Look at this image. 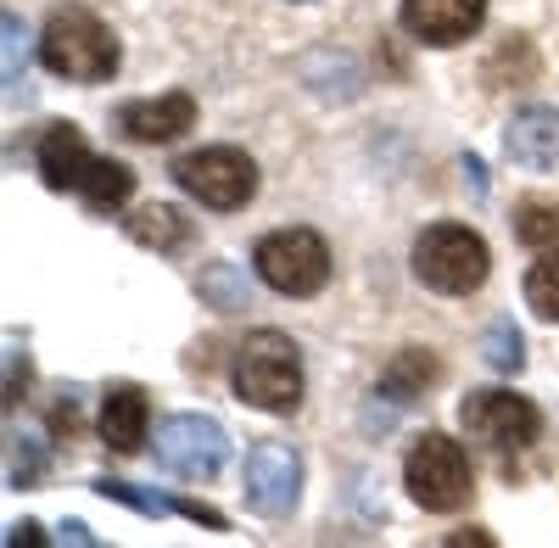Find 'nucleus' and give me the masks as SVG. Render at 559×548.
I'll use <instances>...</instances> for the list:
<instances>
[{
	"label": "nucleus",
	"mask_w": 559,
	"mask_h": 548,
	"mask_svg": "<svg viewBox=\"0 0 559 548\" xmlns=\"http://www.w3.org/2000/svg\"><path fill=\"white\" fill-rule=\"evenodd\" d=\"M297 7H308V0H297Z\"/></svg>",
	"instance_id": "obj_29"
},
{
	"label": "nucleus",
	"mask_w": 559,
	"mask_h": 548,
	"mask_svg": "<svg viewBox=\"0 0 559 548\" xmlns=\"http://www.w3.org/2000/svg\"><path fill=\"white\" fill-rule=\"evenodd\" d=\"M39 62H45V73H57L68 84H107L118 73L123 51H118L112 28L96 12L57 7L39 28Z\"/></svg>",
	"instance_id": "obj_1"
},
{
	"label": "nucleus",
	"mask_w": 559,
	"mask_h": 548,
	"mask_svg": "<svg viewBox=\"0 0 559 548\" xmlns=\"http://www.w3.org/2000/svg\"><path fill=\"white\" fill-rule=\"evenodd\" d=\"M236 381L241 403L263 408V415H297L302 408V353L292 336L280 331H252L241 347H236Z\"/></svg>",
	"instance_id": "obj_2"
},
{
	"label": "nucleus",
	"mask_w": 559,
	"mask_h": 548,
	"mask_svg": "<svg viewBox=\"0 0 559 548\" xmlns=\"http://www.w3.org/2000/svg\"><path fill=\"white\" fill-rule=\"evenodd\" d=\"M146 426H152L146 392H140L134 381L107 386V397H102V442L129 460V453H140V442H146Z\"/></svg>",
	"instance_id": "obj_14"
},
{
	"label": "nucleus",
	"mask_w": 559,
	"mask_h": 548,
	"mask_svg": "<svg viewBox=\"0 0 559 548\" xmlns=\"http://www.w3.org/2000/svg\"><path fill=\"white\" fill-rule=\"evenodd\" d=\"M34 163H39V179L51 191H73L79 196V186H84L90 163H96V152L84 146V134L73 123H51V129L39 134V146H34Z\"/></svg>",
	"instance_id": "obj_13"
},
{
	"label": "nucleus",
	"mask_w": 559,
	"mask_h": 548,
	"mask_svg": "<svg viewBox=\"0 0 559 548\" xmlns=\"http://www.w3.org/2000/svg\"><path fill=\"white\" fill-rule=\"evenodd\" d=\"M62 537H68V543H96V537H90V526H84V521H68V526H62Z\"/></svg>",
	"instance_id": "obj_28"
},
{
	"label": "nucleus",
	"mask_w": 559,
	"mask_h": 548,
	"mask_svg": "<svg viewBox=\"0 0 559 548\" xmlns=\"http://www.w3.org/2000/svg\"><path fill=\"white\" fill-rule=\"evenodd\" d=\"M241 498L263 521H286L302 504V453L292 442H252L241 465Z\"/></svg>",
	"instance_id": "obj_8"
},
{
	"label": "nucleus",
	"mask_w": 559,
	"mask_h": 548,
	"mask_svg": "<svg viewBox=\"0 0 559 548\" xmlns=\"http://www.w3.org/2000/svg\"><path fill=\"white\" fill-rule=\"evenodd\" d=\"M134 196V168L118 163V157H96L84 174V186H79V202L84 207H96V213H112Z\"/></svg>",
	"instance_id": "obj_17"
},
{
	"label": "nucleus",
	"mask_w": 559,
	"mask_h": 548,
	"mask_svg": "<svg viewBox=\"0 0 559 548\" xmlns=\"http://www.w3.org/2000/svg\"><path fill=\"white\" fill-rule=\"evenodd\" d=\"M403 487L419 510L431 515H453L471 504L476 492V476H471V460H464V448L448 437V431H426L414 437L408 460H403Z\"/></svg>",
	"instance_id": "obj_4"
},
{
	"label": "nucleus",
	"mask_w": 559,
	"mask_h": 548,
	"mask_svg": "<svg viewBox=\"0 0 559 548\" xmlns=\"http://www.w3.org/2000/svg\"><path fill=\"white\" fill-rule=\"evenodd\" d=\"M45 476V442L39 437H12L7 448V481L12 487H34Z\"/></svg>",
	"instance_id": "obj_23"
},
{
	"label": "nucleus",
	"mask_w": 559,
	"mask_h": 548,
	"mask_svg": "<svg viewBox=\"0 0 559 548\" xmlns=\"http://www.w3.org/2000/svg\"><path fill=\"white\" fill-rule=\"evenodd\" d=\"M174 186L213 207V213H236L258 196V163L241 152V146H202V152H185L174 168Z\"/></svg>",
	"instance_id": "obj_5"
},
{
	"label": "nucleus",
	"mask_w": 559,
	"mask_h": 548,
	"mask_svg": "<svg viewBox=\"0 0 559 548\" xmlns=\"http://www.w3.org/2000/svg\"><path fill=\"white\" fill-rule=\"evenodd\" d=\"M73 426H79V403L68 397V403H57V408H51V431H73Z\"/></svg>",
	"instance_id": "obj_26"
},
{
	"label": "nucleus",
	"mask_w": 559,
	"mask_h": 548,
	"mask_svg": "<svg viewBox=\"0 0 559 548\" xmlns=\"http://www.w3.org/2000/svg\"><path fill=\"white\" fill-rule=\"evenodd\" d=\"M107 504H129V510H140V515H179V504L174 498H163V492H140L134 481H118V476H102V481H90Z\"/></svg>",
	"instance_id": "obj_22"
},
{
	"label": "nucleus",
	"mask_w": 559,
	"mask_h": 548,
	"mask_svg": "<svg viewBox=\"0 0 559 548\" xmlns=\"http://www.w3.org/2000/svg\"><path fill=\"white\" fill-rule=\"evenodd\" d=\"M123 230H129L134 247H146V252H185V247L197 241V224L185 218L179 207H168V202L140 207L134 218H123Z\"/></svg>",
	"instance_id": "obj_15"
},
{
	"label": "nucleus",
	"mask_w": 559,
	"mask_h": 548,
	"mask_svg": "<svg viewBox=\"0 0 559 548\" xmlns=\"http://www.w3.org/2000/svg\"><path fill=\"white\" fill-rule=\"evenodd\" d=\"M459 426L471 442H481L487 453H526L537 437H543V415L537 403L521 397V392H503V386H487V392H471L459 403Z\"/></svg>",
	"instance_id": "obj_7"
},
{
	"label": "nucleus",
	"mask_w": 559,
	"mask_h": 548,
	"mask_svg": "<svg viewBox=\"0 0 559 548\" xmlns=\"http://www.w3.org/2000/svg\"><path fill=\"white\" fill-rule=\"evenodd\" d=\"M197 291H202L218 313H236V308L252 302V286H247V274H241L236 263H207L202 281H197Z\"/></svg>",
	"instance_id": "obj_19"
},
{
	"label": "nucleus",
	"mask_w": 559,
	"mask_h": 548,
	"mask_svg": "<svg viewBox=\"0 0 559 548\" xmlns=\"http://www.w3.org/2000/svg\"><path fill=\"white\" fill-rule=\"evenodd\" d=\"M481 358L492 364L498 376H515L521 370V364H526V342L515 331V319H492L487 336H481Z\"/></svg>",
	"instance_id": "obj_21"
},
{
	"label": "nucleus",
	"mask_w": 559,
	"mask_h": 548,
	"mask_svg": "<svg viewBox=\"0 0 559 548\" xmlns=\"http://www.w3.org/2000/svg\"><path fill=\"white\" fill-rule=\"evenodd\" d=\"M118 129L134 146H168L185 129H197V96L191 90H168V96H146V102H123L118 107Z\"/></svg>",
	"instance_id": "obj_11"
},
{
	"label": "nucleus",
	"mask_w": 559,
	"mask_h": 548,
	"mask_svg": "<svg viewBox=\"0 0 559 548\" xmlns=\"http://www.w3.org/2000/svg\"><path fill=\"white\" fill-rule=\"evenodd\" d=\"M515 241L532 252L559 247V202H521L515 207Z\"/></svg>",
	"instance_id": "obj_20"
},
{
	"label": "nucleus",
	"mask_w": 559,
	"mask_h": 548,
	"mask_svg": "<svg viewBox=\"0 0 559 548\" xmlns=\"http://www.w3.org/2000/svg\"><path fill=\"white\" fill-rule=\"evenodd\" d=\"M229 460V431L213 415H174L157 426V465L185 481H213Z\"/></svg>",
	"instance_id": "obj_9"
},
{
	"label": "nucleus",
	"mask_w": 559,
	"mask_h": 548,
	"mask_svg": "<svg viewBox=\"0 0 559 548\" xmlns=\"http://www.w3.org/2000/svg\"><path fill=\"white\" fill-rule=\"evenodd\" d=\"M23 386H28V358L12 347V353H7V408H17Z\"/></svg>",
	"instance_id": "obj_25"
},
{
	"label": "nucleus",
	"mask_w": 559,
	"mask_h": 548,
	"mask_svg": "<svg viewBox=\"0 0 559 548\" xmlns=\"http://www.w3.org/2000/svg\"><path fill=\"white\" fill-rule=\"evenodd\" d=\"M7 543H12V548H23V543H45V537H39V526H34V521H17V526L7 532Z\"/></svg>",
	"instance_id": "obj_27"
},
{
	"label": "nucleus",
	"mask_w": 559,
	"mask_h": 548,
	"mask_svg": "<svg viewBox=\"0 0 559 548\" xmlns=\"http://www.w3.org/2000/svg\"><path fill=\"white\" fill-rule=\"evenodd\" d=\"M492 274V252L471 224H431L414 241V281L431 286L442 297H471L487 286Z\"/></svg>",
	"instance_id": "obj_3"
},
{
	"label": "nucleus",
	"mask_w": 559,
	"mask_h": 548,
	"mask_svg": "<svg viewBox=\"0 0 559 548\" xmlns=\"http://www.w3.org/2000/svg\"><path fill=\"white\" fill-rule=\"evenodd\" d=\"M252 269L280 297H313L331 286V247L313 230H302V224H292V230H269L252 247Z\"/></svg>",
	"instance_id": "obj_6"
},
{
	"label": "nucleus",
	"mask_w": 559,
	"mask_h": 548,
	"mask_svg": "<svg viewBox=\"0 0 559 548\" xmlns=\"http://www.w3.org/2000/svg\"><path fill=\"white\" fill-rule=\"evenodd\" d=\"M0 28H7V96H17V84H23V57H28V28L17 12L0 17Z\"/></svg>",
	"instance_id": "obj_24"
},
{
	"label": "nucleus",
	"mask_w": 559,
	"mask_h": 548,
	"mask_svg": "<svg viewBox=\"0 0 559 548\" xmlns=\"http://www.w3.org/2000/svg\"><path fill=\"white\" fill-rule=\"evenodd\" d=\"M397 23L419 45H464L487 23V0H403Z\"/></svg>",
	"instance_id": "obj_10"
},
{
	"label": "nucleus",
	"mask_w": 559,
	"mask_h": 548,
	"mask_svg": "<svg viewBox=\"0 0 559 548\" xmlns=\"http://www.w3.org/2000/svg\"><path fill=\"white\" fill-rule=\"evenodd\" d=\"M526 308L548 325H559V247H548L532 269H526Z\"/></svg>",
	"instance_id": "obj_18"
},
{
	"label": "nucleus",
	"mask_w": 559,
	"mask_h": 548,
	"mask_svg": "<svg viewBox=\"0 0 559 548\" xmlns=\"http://www.w3.org/2000/svg\"><path fill=\"white\" fill-rule=\"evenodd\" d=\"M442 376V364L426 353V347H403L386 370H381V386H376V397H392L397 408H408L419 392H426L431 381Z\"/></svg>",
	"instance_id": "obj_16"
},
{
	"label": "nucleus",
	"mask_w": 559,
	"mask_h": 548,
	"mask_svg": "<svg viewBox=\"0 0 559 548\" xmlns=\"http://www.w3.org/2000/svg\"><path fill=\"white\" fill-rule=\"evenodd\" d=\"M503 152L515 168H532V174L559 168V107H521L503 129Z\"/></svg>",
	"instance_id": "obj_12"
}]
</instances>
